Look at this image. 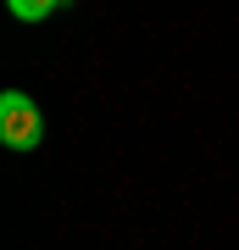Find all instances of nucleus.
Returning a JSON list of instances; mask_svg holds the SVG:
<instances>
[{"instance_id": "nucleus-1", "label": "nucleus", "mask_w": 239, "mask_h": 250, "mask_svg": "<svg viewBox=\"0 0 239 250\" xmlns=\"http://www.w3.org/2000/svg\"><path fill=\"white\" fill-rule=\"evenodd\" d=\"M39 139H44V117L34 106V95L0 89V145L6 150H39Z\"/></svg>"}, {"instance_id": "nucleus-2", "label": "nucleus", "mask_w": 239, "mask_h": 250, "mask_svg": "<svg viewBox=\"0 0 239 250\" xmlns=\"http://www.w3.org/2000/svg\"><path fill=\"white\" fill-rule=\"evenodd\" d=\"M56 6H62V0H6V11H11L17 22H44Z\"/></svg>"}]
</instances>
